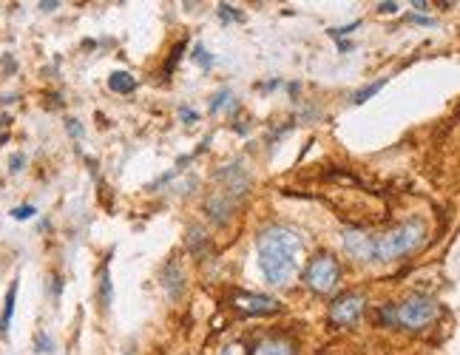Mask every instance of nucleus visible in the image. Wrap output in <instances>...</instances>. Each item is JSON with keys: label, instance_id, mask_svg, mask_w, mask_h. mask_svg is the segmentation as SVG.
Masks as SVG:
<instances>
[{"label": "nucleus", "instance_id": "obj_1", "mask_svg": "<svg viewBox=\"0 0 460 355\" xmlns=\"http://www.w3.org/2000/svg\"><path fill=\"white\" fill-rule=\"evenodd\" d=\"M256 250H259V267L270 284L281 288L295 276L301 262V239L290 228L262 231L256 239Z\"/></svg>", "mask_w": 460, "mask_h": 355}, {"label": "nucleus", "instance_id": "obj_2", "mask_svg": "<svg viewBox=\"0 0 460 355\" xmlns=\"http://www.w3.org/2000/svg\"><path fill=\"white\" fill-rule=\"evenodd\" d=\"M426 239V228L423 222L412 219V222H404L387 233H378L372 236V262H392V259H401L412 250H418Z\"/></svg>", "mask_w": 460, "mask_h": 355}, {"label": "nucleus", "instance_id": "obj_3", "mask_svg": "<svg viewBox=\"0 0 460 355\" xmlns=\"http://www.w3.org/2000/svg\"><path fill=\"white\" fill-rule=\"evenodd\" d=\"M437 318V302L429 296H409L407 302L395 304V324L407 330H423Z\"/></svg>", "mask_w": 460, "mask_h": 355}, {"label": "nucleus", "instance_id": "obj_4", "mask_svg": "<svg viewBox=\"0 0 460 355\" xmlns=\"http://www.w3.org/2000/svg\"><path fill=\"white\" fill-rule=\"evenodd\" d=\"M338 276H341V267L333 256L321 253L316 256L310 264H307L304 270V281H307V288L316 290V293H333L336 290V284H338Z\"/></svg>", "mask_w": 460, "mask_h": 355}, {"label": "nucleus", "instance_id": "obj_5", "mask_svg": "<svg viewBox=\"0 0 460 355\" xmlns=\"http://www.w3.org/2000/svg\"><path fill=\"white\" fill-rule=\"evenodd\" d=\"M364 313V296L361 293H344L330 307V321L338 327H355Z\"/></svg>", "mask_w": 460, "mask_h": 355}, {"label": "nucleus", "instance_id": "obj_6", "mask_svg": "<svg viewBox=\"0 0 460 355\" xmlns=\"http://www.w3.org/2000/svg\"><path fill=\"white\" fill-rule=\"evenodd\" d=\"M234 307L248 313V316H270V313H279L281 304L270 296H262V293H236L234 296Z\"/></svg>", "mask_w": 460, "mask_h": 355}, {"label": "nucleus", "instance_id": "obj_7", "mask_svg": "<svg viewBox=\"0 0 460 355\" xmlns=\"http://www.w3.org/2000/svg\"><path fill=\"white\" fill-rule=\"evenodd\" d=\"M344 250L355 262H372V236L364 231H344Z\"/></svg>", "mask_w": 460, "mask_h": 355}, {"label": "nucleus", "instance_id": "obj_8", "mask_svg": "<svg viewBox=\"0 0 460 355\" xmlns=\"http://www.w3.org/2000/svg\"><path fill=\"white\" fill-rule=\"evenodd\" d=\"M253 355H295V349L287 338H264Z\"/></svg>", "mask_w": 460, "mask_h": 355}, {"label": "nucleus", "instance_id": "obj_9", "mask_svg": "<svg viewBox=\"0 0 460 355\" xmlns=\"http://www.w3.org/2000/svg\"><path fill=\"white\" fill-rule=\"evenodd\" d=\"M18 288H20V281L15 278L12 281V288L6 293V302H4V316H0V333H9V324H12V313H15V302H18Z\"/></svg>", "mask_w": 460, "mask_h": 355}, {"label": "nucleus", "instance_id": "obj_10", "mask_svg": "<svg viewBox=\"0 0 460 355\" xmlns=\"http://www.w3.org/2000/svg\"><path fill=\"white\" fill-rule=\"evenodd\" d=\"M108 89L117 91V94H131L136 89V80L128 75V71H114V75L108 77Z\"/></svg>", "mask_w": 460, "mask_h": 355}, {"label": "nucleus", "instance_id": "obj_11", "mask_svg": "<svg viewBox=\"0 0 460 355\" xmlns=\"http://www.w3.org/2000/svg\"><path fill=\"white\" fill-rule=\"evenodd\" d=\"M383 86H387V80H378V83H369V86H364L361 91H355V94H352V103H355V105L366 103V100H369L372 94H378V91H381Z\"/></svg>", "mask_w": 460, "mask_h": 355}, {"label": "nucleus", "instance_id": "obj_12", "mask_svg": "<svg viewBox=\"0 0 460 355\" xmlns=\"http://www.w3.org/2000/svg\"><path fill=\"white\" fill-rule=\"evenodd\" d=\"M224 108H234V94H230L227 89L219 91V94L213 97V103H210V114H219V111H224Z\"/></svg>", "mask_w": 460, "mask_h": 355}, {"label": "nucleus", "instance_id": "obj_13", "mask_svg": "<svg viewBox=\"0 0 460 355\" xmlns=\"http://www.w3.org/2000/svg\"><path fill=\"white\" fill-rule=\"evenodd\" d=\"M34 347H37L40 355H49V352L54 349V341H51L46 333H37V335H34Z\"/></svg>", "mask_w": 460, "mask_h": 355}, {"label": "nucleus", "instance_id": "obj_14", "mask_svg": "<svg viewBox=\"0 0 460 355\" xmlns=\"http://www.w3.org/2000/svg\"><path fill=\"white\" fill-rule=\"evenodd\" d=\"M100 299H103V307H111V278H108V267L103 270V288H100Z\"/></svg>", "mask_w": 460, "mask_h": 355}, {"label": "nucleus", "instance_id": "obj_15", "mask_svg": "<svg viewBox=\"0 0 460 355\" xmlns=\"http://www.w3.org/2000/svg\"><path fill=\"white\" fill-rule=\"evenodd\" d=\"M34 205H20V207H15L12 210V219H18V222H26V219H32L34 217Z\"/></svg>", "mask_w": 460, "mask_h": 355}, {"label": "nucleus", "instance_id": "obj_16", "mask_svg": "<svg viewBox=\"0 0 460 355\" xmlns=\"http://www.w3.org/2000/svg\"><path fill=\"white\" fill-rule=\"evenodd\" d=\"M193 60H196V63H199V65H202L205 71H207V68L213 65V60H210V54H207V51H205L202 46H196V49H193Z\"/></svg>", "mask_w": 460, "mask_h": 355}, {"label": "nucleus", "instance_id": "obj_17", "mask_svg": "<svg viewBox=\"0 0 460 355\" xmlns=\"http://www.w3.org/2000/svg\"><path fill=\"white\" fill-rule=\"evenodd\" d=\"M219 355H248V347H245L242 341H236V344H227V347H222V349H219Z\"/></svg>", "mask_w": 460, "mask_h": 355}, {"label": "nucleus", "instance_id": "obj_18", "mask_svg": "<svg viewBox=\"0 0 460 355\" xmlns=\"http://www.w3.org/2000/svg\"><path fill=\"white\" fill-rule=\"evenodd\" d=\"M219 18H222V20H242V15L234 12V6H227V4L219 6Z\"/></svg>", "mask_w": 460, "mask_h": 355}, {"label": "nucleus", "instance_id": "obj_19", "mask_svg": "<svg viewBox=\"0 0 460 355\" xmlns=\"http://www.w3.org/2000/svg\"><path fill=\"white\" fill-rule=\"evenodd\" d=\"M23 165H26V157H23V154H15V157L9 160V171H12V174L23 171Z\"/></svg>", "mask_w": 460, "mask_h": 355}, {"label": "nucleus", "instance_id": "obj_20", "mask_svg": "<svg viewBox=\"0 0 460 355\" xmlns=\"http://www.w3.org/2000/svg\"><path fill=\"white\" fill-rule=\"evenodd\" d=\"M378 9H381L383 15H392V12H398V4H381Z\"/></svg>", "mask_w": 460, "mask_h": 355}, {"label": "nucleus", "instance_id": "obj_21", "mask_svg": "<svg viewBox=\"0 0 460 355\" xmlns=\"http://www.w3.org/2000/svg\"><path fill=\"white\" fill-rule=\"evenodd\" d=\"M179 114H182V120H185V122H193V120L199 117V114H196V111H191V108H182Z\"/></svg>", "mask_w": 460, "mask_h": 355}, {"label": "nucleus", "instance_id": "obj_22", "mask_svg": "<svg viewBox=\"0 0 460 355\" xmlns=\"http://www.w3.org/2000/svg\"><path fill=\"white\" fill-rule=\"evenodd\" d=\"M40 9L43 12H51V9H57V4H40Z\"/></svg>", "mask_w": 460, "mask_h": 355}]
</instances>
